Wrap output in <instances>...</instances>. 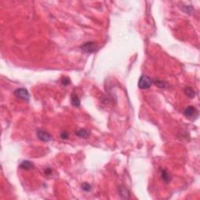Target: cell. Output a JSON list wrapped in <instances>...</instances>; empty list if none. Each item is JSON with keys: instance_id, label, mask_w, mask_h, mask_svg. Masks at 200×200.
I'll list each match as a JSON object with an SVG mask.
<instances>
[{"instance_id": "cell-1", "label": "cell", "mask_w": 200, "mask_h": 200, "mask_svg": "<svg viewBox=\"0 0 200 200\" xmlns=\"http://www.w3.org/2000/svg\"><path fill=\"white\" fill-rule=\"evenodd\" d=\"M153 83V81L146 75H142L139 78L138 81V87L141 89H149Z\"/></svg>"}, {"instance_id": "cell-10", "label": "cell", "mask_w": 200, "mask_h": 200, "mask_svg": "<svg viewBox=\"0 0 200 200\" xmlns=\"http://www.w3.org/2000/svg\"><path fill=\"white\" fill-rule=\"evenodd\" d=\"M76 135H77L78 137L84 138H87L90 135V132L88 131V130H85V129H81L79 131L76 132Z\"/></svg>"}, {"instance_id": "cell-5", "label": "cell", "mask_w": 200, "mask_h": 200, "mask_svg": "<svg viewBox=\"0 0 200 200\" xmlns=\"http://www.w3.org/2000/svg\"><path fill=\"white\" fill-rule=\"evenodd\" d=\"M37 137L38 139L44 142H48L52 140V135L49 134L48 132L43 130H38L37 131Z\"/></svg>"}, {"instance_id": "cell-13", "label": "cell", "mask_w": 200, "mask_h": 200, "mask_svg": "<svg viewBox=\"0 0 200 200\" xmlns=\"http://www.w3.org/2000/svg\"><path fill=\"white\" fill-rule=\"evenodd\" d=\"M81 188H82V189H83L84 191H85V192H89V191H91V189H92V186L88 183H84L82 184Z\"/></svg>"}, {"instance_id": "cell-9", "label": "cell", "mask_w": 200, "mask_h": 200, "mask_svg": "<svg viewBox=\"0 0 200 200\" xmlns=\"http://www.w3.org/2000/svg\"><path fill=\"white\" fill-rule=\"evenodd\" d=\"M71 104L75 107H79L81 106L80 99L76 93H73L71 95Z\"/></svg>"}, {"instance_id": "cell-3", "label": "cell", "mask_w": 200, "mask_h": 200, "mask_svg": "<svg viewBox=\"0 0 200 200\" xmlns=\"http://www.w3.org/2000/svg\"><path fill=\"white\" fill-rule=\"evenodd\" d=\"M14 95L20 99L24 100L28 102L30 100V94H29L28 91L24 88H20V89H17L14 91Z\"/></svg>"}, {"instance_id": "cell-14", "label": "cell", "mask_w": 200, "mask_h": 200, "mask_svg": "<svg viewBox=\"0 0 200 200\" xmlns=\"http://www.w3.org/2000/svg\"><path fill=\"white\" fill-rule=\"evenodd\" d=\"M61 83H62V85H63L67 86L68 85H70V79L69 77H63V79H62Z\"/></svg>"}, {"instance_id": "cell-2", "label": "cell", "mask_w": 200, "mask_h": 200, "mask_svg": "<svg viewBox=\"0 0 200 200\" xmlns=\"http://www.w3.org/2000/svg\"><path fill=\"white\" fill-rule=\"evenodd\" d=\"M81 49L84 52H88V53H93L97 51L99 49V46L96 42H88L84 43L82 46H81Z\"/></svg>"}, {"instance_id": "cell-6", "label": "cell", "mask_w": 200, "mask_h": 200, "mask_svg": "<svg viewBox=\"0 0 200 200\" xmlns=\"http://www.w3.org/2000/svg\"><path fill=\"white\" fill-rule=\"evenodd\" d=\"M118 192H119V195L122 199H128L130 198V192L128 190V189L124 186H120L119 189H118Z\"/></svg>"}, {"instance_id": "cell-16", "label": "cell", "mask_w": 200, "mask_h": 200, "mask_svg": "<svg viewBox=\"0 0 200 200\" xmlns=\"http://www.w3.org/2000/svg\"><path fill=\"white\" fill-rule=\"evenodd\" d=\"M45 173H46V175H50V174H51V173H52L51 168L46 169V170H45Z\"/></svg>"}, {"instance_id": "cell-4", "label": "cell", "mask_w": 200, "mask_h": 200, "mask_svg": "<svg viewBox=\"0 0 200 200\" xmlns=\"http://www.w3.org/2000/svg\"><path fill=\"white\" fill-rule=\"evenodd\" d=\"M184 114H185V116L187 118H191V119L194 118L195 119V118H197L198 117V111L194 106H189L185 109Z\"/></svg>"}, {"instance_id": "cell-7", "label": "cell", "mask_w": 200, "mask_h": 200, "mask_svg": "<svg viewBox=\"0 0 200 200\" xmlns=\"http://www.w3.org/2000/svg\"><path fill=\"white\" fill-rule=\"evenodd\" d=\"M20 168L26 170H29L34 169V163L31 162V161H29V160H24L20 164Z\"/></svg>"}, {"instance_id": "cell-11", "label": "cell", "mask_w": 200, "mask_h": 200, "mask_svg": "<svg viewBox=\"0 0 200 200\" xmlns=\"http://www.w3.org/2000/svg\"><path fill=\"white\" fill-rule=\"evenodd\" d=\"M185 93L188 97H189L190 99H193V98L195 97L196 95V92L195 91L194 89L191 88V87H186L185 89Z\"/></svg>"}, {"instance_id": "cell-8", "label": "cell", "mask_w": 200, "mask_h": 200, "mask_svg": "<svg viewBox=\"0 0 200 200\" xmlns=\"http://www.w3.org/2000/svg\"><path fill=\"white\" fill-rule=\"evenodd\" d=\"M161 178L165 183H168L171 181V176L170 175V174L166 170H161Z\"/></svg>"}, {"instance_id": "cell-12", "label": "cell", "mask_w": 200, "mask_h": 200, "mask_svg": "<svg viewBox=\"0 0 200 200\" xmlns=\"http://www.w3.org/2000/svg\"><path fill=\"white\" fill-rule=\"evenodd\" d=\"M153 83L157 86L158 88L160 89H166V87L168 86L167 83L163 81H160V80H155L153 81Z\"/></svg>"}, {"instance_id": "cell-15", "label": "cell", "mask_w": 200, "mask_h": 200, "mask_svg": "<svg viewBox=\"0 0 200 200\" xmlns=\"http://www.w3.org/2000/svg\"><path fill=\"white\" fill-rule=\"evenodd\" d=\"M60 137H61V138L62 139H67L69 137V134L68 133H67V132H63L61 134H60Z\"/></svg>"}]
</instances>
